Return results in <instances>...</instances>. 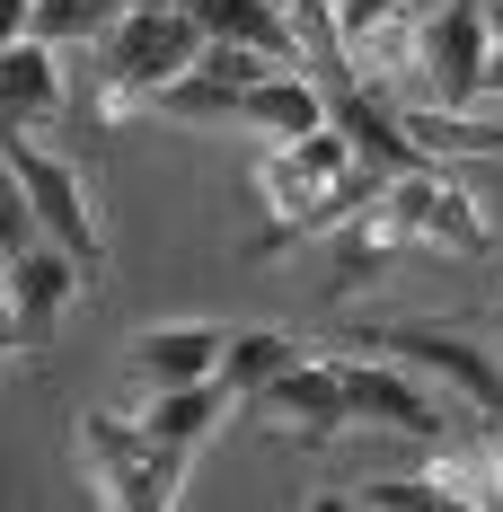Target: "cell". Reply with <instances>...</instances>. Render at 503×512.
Segmentation results:
<instances>
[{"label": "cell", "mask_w": 503, "mask_h": 512, "mask_svg": "<svg viewBox=\"0 0 503 512\" xmlns=\"http://www.w3.org/2000/svg\"><path fill=\"white\" fill-rule=\"evenodd\" d=\"M336 371H345V407H353V424H389V433L424 442V451L459 433V407L424 389V371H406V362H389V354H380V362L345 354Z\"/></svg>", "instance_id": "obj_7"}, {"label": "cell", "mask_w": 503, "mask_h": 512, "mask_svg": "<svg viewBox=\"0 0 503 512\" xmlns=\"http://www.w3.org/2000/svg\"><path fill=\"white\" fill-rule=\"evenodd\" d=\"M221 407H230V398H221V380H186V389H151V407H133V424L159 433V442H186V451H195Z\"/></svg>", "instance_id": "obj_19"}, {"label": "cell", "mask_w": 503, "mask_h": 512, "mask_svg": "<svg viewBox=\"0 0 503 512\" xmlns=\"http://www.w3.org/2000/svg\"><path fill=\"white\" fill-rule=\"evenodd\" d=\"M353 345H380L389 362L424 371V380H442V389H451L468 415L503 424V362L486 354V345H468L459 327H433V318H415V327H362Z\"/></svg>", "instance_id": "obj_4"}, {"label": "cell", "mask_w": 503, "mask_h": 512, "mask_svg": "<svg viewBox=\"0 0 503 512\" xmlns=\"http://www.w3.org/2000/svg\"><path fill=\"white\" fill-rule=\"evenodd\" d=\"M486 62H495V27H486V0H442L433 27H415V106H477L486 89Z\"/></svg>", "instance_id": "obj_5"}, {"label": "cell", "mask_w": 503, "mask_h": 512, "mask_svg": "<svg viewBox=\"0 0 503 512\" xmlns=\"http://www.w3.org/2000/svg\"><path fill=\"white\" fill-rule=\"evenodd\" d=\"M486 27H495V45H503V0H486Z\"/></svg>", "instance_id": "obj_25"}, {"label": "cell", "mask_w": 503, "mask_h": 512, "mask_svg": "<svg viewBox=\"0 0 503 512\" xmlns=\"http://www.w3.org/2000/svg\"><path fill=\"white\" fill-rule=\"evenodd\" d=\"M406 133L433 159H503V115H477V106H406Z\"/></svg>", "instance_id": "obj_18"}, {"label": "cell", "mask_w": 503, "mask_h": 512, "mask_svg": "<svg viewBox=\"0 0 503 512\" xmlns=\"http://www.w3.org/2000/svg\"><path fill=\"white\" fill-rule=\"evenodd\" d=\"M292 362H301V336H292V327H239V336L221 345V371H212V380H221L230 407H248L256 389H265L274 371H292Z\"/></svg>", "instance_id": "obj_17"}, {"label": "cell", "mask_w": 503, "mask_h": 512, "mask_svg": "<svg viewBox=\"0 0 503 512\" xmlns=\"http://www.w3.org/2000/svg\"><path fill=\"white\" fill-rule=\"evenodd\" d=\"M283 9H292V0H283Z\"/></svg>", "instance_id": "obj_28"}, {"label": "cell", "mask_w": 503, "mask_h": 512, "mask_svg": "<svg viewBox=\"0 0 503 512\" xmlns=\"http://www.w3.org/2000/svg\"><path fill=\"white\" fill-rule=\"evenodd\" d=\"M18 36H36V0H0V45H18Z\"/></svg>", "instance_id": "obj_22"}, {"label": "cell", "mask_w": 503, "mask_h": 512, "mask_svg": "<svg viewBox=\"0 0 503 512\" xmlns=\"http://www.w3.org/2000/svg\"><path fill=\"white\" fill-rule=\"evenodd\" d=\"M239 124H248V133H265V142H301V133H318V124H327V89L309 80L301 62H274L248 98H239Z\"/></svg>", "instance_id": "obj_13"}, {"label": "cell", "mask_w": 503, "mask_h": 512, "mask_svg": "<svg viewBox=\"0 0 503 512\" xmlns=\"http://www.w3.org/2000/svg\"><path fill=\"white\" fill-rule=\"evenodd\" d=\"M424 486H433V504H468V512H495L503 504V460H495V424H486V442H433V468H424Z\"/></svg>", "instance_id": "obj_16"}, {"label": "cell", "mask_w": 503, "mask_h": 512, "mask_svg": "<svg viewBox=\"0 0 503 512\" xmlns=\"http://www.w3.org/2000/svg\"><path fill=\"white\" fill-rule=\"evenodd\" d=\"M353 504L362 512H433V486H424V477H371Z\"/></svg>", "instance_id": "obj_20"}, {"label": "cell", "mask_w": 503, "mask_h": 512, "mask_svg": "<svg viewBox=\"0 0 503 512\" xmlns=\"http://www.w3.org/2000/svg\"><path fill=\"white\" fill-rule=\"evenodd\" d=\"M0 362H9V336H0Z\"/></svg>", "instance_id": "obj_27"}, {"label": "cell", "mask_w": 503, "mask_h": 512, "mask_svg": "<svg viewBox=\"0 0 503 512\" xmlns=\"http://www.w3.org/2000/svg\"><path fill=\"white\" fill-rule=\"evenodd\" d=\"M62 106H71V89H62V62H53L45 36L0 45V133H36Z\"/></svg>", "instance_id": "obj_11"}, {"label": "cell", "mask_w": 503, "mask_h": 512, "mask_svg": "<svg viewBox=\"0 0 503 512\" xmlns=\"http://www.w3.org/2000/svg\"><path fill=\"white\" fill-rule=\"evenodd\" d=\"M221 327H203V318H186V327H142L133 345H124V371L142 380V389H186V380H212L221 371Z\"/></svg>", "instance_id": "obj_12"}, {"label": "cell", "mask_w": 503, "mask_h": 512, "mask_svg": "<svg viewBox=\"0 0 503 512\" xmlns=\"http://www.w3.org/2000/svg\"><path fill=\"white\" fill-rule=\"evenodd\" d=\"M398 9H406V0H336V27H345V36H362V27H389Z\"/></svg>", "instance_id": "obj_21"}, {"label": "cell", "mask_w": 503, "mask_h": 512, "mask_svg": "<svg viewBox=\"0 0 503 512\" xmlns=\"http://www.w3.org/2000/svg\"><path fill=\"white\" fill-rule=\"evenodd\" d=\"M186 9H195L203 36H221V45H248L265 62H301V27H292L283 0H186Z\"/></svg>", "instance_id": "obj_15"}, {"label": "cell", "mask_w": 503, "mask_h": 512, "mask_svg": "<svg viewBox=\"0 0 503 512\" xmlns=\"http://www.w3.org/2000/svg\"><path fill=\"white\" fill-rule=\"evenodd\" d=\"M486 98L503 106V45H495V62H486V89H477V106H486Z\"/></svg>", "instance_id": "obj_23"}, {"label": "cell", "mask_w": 503, "mask_h": 512, "mask_svg": "<svg viewBox=\"0 0 503 512\" xmlns=\"http://www.w3.org/2000/svg\"><path fill=\"white\" fill-rule=\"evenodd\" d=\"M495 460H503V424H495Z\"/></svg>", "instance_id": "obj_26"}, {"label": "cell", "mask_w": 503, "mask_h": 512, "mask_svg": "<svg viewBox=\"0 0 503 512\" xmlns=\"http://www.w3.org/2000/svg\"><path fill=\"white\" fill-rule=\"evenodd\" d=\"M274 62L248 45H221V36H203V53L168 80V89H151L159 115H177V124H239V98H248L256 80H265Z\"/></svg>", "instance_id": "obj_9"}, {"label": "cell", "mask_w": 503, "mask_h": 512, "mask_svg": "<svg viewBox=\"0 0 503 512\" xmlns=\"http://www.w3.org/2000/svg\"><path fill=\"white\" fill-rule=\"evenodd\" d=\"M18 327V301H9V274H0V336Z\"/></svg>", "instance_id": "obj_24"}, {"label": "cell", "mask_w": 503, "mask_h": 512, "mask_svg": "<svg viewBox=\"0 0 503 512\" xmlns=\"http://www.w3.org/2000/svg\"><path fill=\"white\" fill-rule=\"evenodd\" d=\"M248 415L274 433V442L327 451V442L353 424V407H345V371H336V362H309V354H301L292 371H274V380L248 398Z\"/></svg>", "instance_id": "obj_8"}, {"label": "cell", "mask_w": 503, "mask_h": 512, "mask_svg": "<svg viewBox=\"0 0 503 512\" xmlns=\"http://www.w3.org/2000/svg\"><path fill=\"white\" fill-rule=\"evenodd\" d=\"M380 195H389V212H398L406 248L495 256V230H486V212H477V195H468L459 177H442V159H424V168H406V177H389Z\"/></svg>", "instance_id": "obj_6"}, {"label": "cell", "mask_w": 503, "mask_h": 512, "mask_svg": "<svg viewBox=\"0 0 503 512\" xmlns=\"http://www.w3.org/2000/svg\"><path fill=\"white\" fill-rule=\"evenodd\" d=\"M327 239H336V274H327V292H336V301H353L362 283H380V274H389V256L406 248V230H398V212H389V195H380V204H362L353 221H336Z\"/></svg>", "instance_id": "obj_14"}, {"label": "cell", "mask_w": 503, "mask_h": 512, "mask_svg": "<svg viewBox=\"0 0 503 512\" xmlns=\"http://www.w3.org/2000/svg\"><path fill=\"white\" fill-rule=\"evenodd\" d=\"M80 460H89L98 504H115V512H168L177 495H186V442L142 433L133 407L80 415Z\"/></svg>", "instance_id": "obj_2"}, {"label": "cell", "mask_w": 503, "mask_h": 512, "mask_svg": "<svg viewBox=\"0 0 503 512\" xmlns=\"http://www.w3.org/2000/svg\"><path fill=\"white\" fill-rule=\"evenodd\" d=\"M380 186H389V177L362 168L336 124H318V133H301V142H274L265 168H256V195L274 204V221L248 239V256H283L292 239H318V230L353 221L362 204H380Z\"/></svg>", "instance_id": "obj_1"}, {"label": "cell", "mask_w": 503, "mask_h": 512, "mask_svg": "<svg viewBox=\"0 0 503 512\" xmlns=\"http://www.w3.org/2000/svg\"><path fill=\"white\" fill-rule=\"evenodd\" d=\"M80 53H98L106 80H115L133 106H151V89H168V80L203 53V27H195V9H186V0H133L98 45H80Z\"/></svg>", "instance_id": "obj_3"}, {"label": "cell", "mask_w": 503, "mask_h": 512, "mask_svg": "<svg viewBox=\"0 0 503 512\" xmlns=\"http://www.w3.org/2000/svg\"><path fill=\"white\" fill-rule=\"evenodd\" d=\"M0 274H9V301H18V336H27V345H45L53 327H62V309H71L80 292H89V283H98L80 256H71V248H53V239L18 248L9 265H0Z\"/></svg>", "instance_id": "obj_10"}]
</instances>
